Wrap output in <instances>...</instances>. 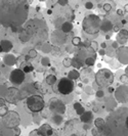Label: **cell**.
I'll return each instance as SVG.
<instances>
[{
    "label": "cell",
    "mask_w": 128,
    "mask_h": 136,
    "mask_svg": "<svg viewBox=\"0 0 128 136\" xmlns=\"http://www.w3.org/2000/svg\"><path fill=\"white\" fill-rule=\"evenodd\" d=\"M85 63L87 66H92L94 64V57H88L86 61H85Z\"/></svg>",
    "instance_id": "5bb4252c"
},
{
    "label": "cell",
    "mask_w": 128,
    "mask_h": 136,
    "mask_svg": "<svg viewBox=\"0 0 128 136\" xmlns=\"http://www.w3.org/2000/svg\"><path fill=\"white\" fill-rule=\"evenodd\" d=\"M103 93H104L103 91H97V94H96V95H97V96H103Z\"/></svg>",
    "instance_id": "2e32d148"
},
{
    "label": "cell",
    "mask_w": 128,
    "mask_h": 136,
    "mask_svg": "<svg viewBox=\"0 0 128 136\" xmlns=\"http://www.w3.org/2000/svg\"><path fill=\"white\" fill-rule=\"evenodd\" d=\"M36 55H37V51L36 50H34V49H32L31 51H30V57H35Z\"/></svg>",
    "instance_id": "9a60e30c"
},
{
    "label": "cell",
    "mask_w": 128,
    "mask_h": 136,
    "mask_svg": "<svg viewBox=\"0 0 128 136\" xmlns=\"http://www.w3.org/2000/svg\"><path fill=\"white\" fill-rule=\"evenodd\" d=\"M92 119V114L91 113H85L81 116V120L83 122H89Z\"/></svg>",
    "instance_id": "30bf717a"
},
{
    "label": "cell",
    "mask_w": 128,
    "mask_h": 136,
    "mask_svg": "<svg viewBox=\"0 0 128 136\" xmlns=\"http://www.w3.org/2000/svg\"><path fill=\"white\" fill-rule=\"evenodd\" d=\"M71 30H72V25H71V24H69V23L64 24V26H63V31H64V32L68 33V32H70Z\"/></svg>",
    "instance_id": "8fae6325"
},
{
    "label": "cell",
    "mask_w": 128,
    "mask_h": 136,
    "mask_svg": "<svg viewBox=\"0 0 128 136\" xmlns=\"http://www.w3.org/2000/svg\"><path fill=\"white\" fill-rule=\"evenodd\" d=\"M0 105H4V100L3 99H0Z\"/></svg>",
    "instance_id": "ac0fdd59"
},
{
    "label": "cell",
    "mask_w": 128,
    "mask_h": 136,
    "mask_svg": "<svg viewBox=\"0 0 128 136\" xmlns=\"http://www.w3.org/2000/svg\"><path fill=\"white\" fill-rule=\"evenodd\" d=\"M47 26L42 20H31L26 23L21 33V40L39 45L47 39Z\"/></svg>",
    "instance_id": "7a4b0ae2"
},
{
    "label": "cell",
    "mask_w": 128,
    "mask_h": 136,
    "mask_svg": "<svg viewBox=\"0 0 128 136\" xmlns=\"http://www.w3.org/2000/svg\"><path fill=\"white\" fill-rule=\"evenodd\" d=\"M113 47H115V48L118 47V43H117V42H114V43H113Z\"/></svg>",
    "instance_id": "e0dca14e"
},
{
    "label": "cell",
    "mask_w": 128,
    "mask_h": 136,
    "mask_svg": "<svg viewBox=\"0 0 128 136\" xmlns=\"http://www.w3.org/2000/svg\"><path fill=\"white\" fill-rule=\"evenodd\" d=\"M95 80H96V83L99 86L108 87L113 83L114 75H113V73L111 71H109L107 69H102L95 75Z\"/></svg>",
    "instance_id": "277c9868"
},
{
    "label": "cell",
    "mask_w": 128,
    "mask_h": 136,
    "mask_svg": "<svg viewBox=\"0 0 128 136\" xmlns=\"http://www.w3.org/2000/svg\"><path fill=\"white\" fill-rule=\"evenodd\" d=\"M45 101L40 95H32L27 99V107L33 113H39L44 109Z\"/></svg>",
    "instance_id": "5b68a950"
},
{
    "label": "cell",
    "mask_w": 128,
    "mask_h": 136,
    "mask_svg": "<svg viewBox=\"0 0 128 136\" xmlns=\"http://www.w3.org/2000/svg\"><path fill=\"white\" fill-rule=\"evenodd\" d=\"M29 11L27 0H0V23L16 27L26 22Z\"/></svg>",
    "instance_id": "6da1fadb"
},
{
    "label": "cell",
    "mask_w": 128,
    "mask_h": 136,
    "mask_svg": "<svg viewBox=\"0 0 128 136\" xmlns=\"http://www.w3.org/2000/svg\"><path fill=\"white\" fill-rule=\"evenodd\" d=\"M3 50H2V48H1V46H0V52H2Z\"/></svg>",
    "instance_id": "d6986e66"
},
{
    "label": "cell",
    "mask_w": 128,
    "mask_h": 136,
    "mask_svg": "<svg viewBox=\"0 0 128 136\" xmlns=\"http://www.w3.org/2000/svg\"><path fill=\"white\" fill-rule=\"evenodd\" d=\"M127 111L126 109H120L119 111L113 113L107 120L105 126V135L116 136V134L127 136Z\"/></svg>",
    "instance_id": "3957f363"
},
{
    "label": "cell",
    "mask_w": 128,
    "mask_h": 136,
    "mask_svg": "<svg viewBox=\"0 0 128 136\" xmlns=\"http://www.w3.org/2000/svg\"><path fill=\"white\" fill-rule=\"evenodd\" d=\"M0 46H1V48H2L3 51L8 52L9 50H12V43L10 42V41H8V40H3V41L0 42Z\"/></svg>",
    "instance_id": "9c48e42d"
},
{
    "label": "cell",
    "mask_w": 128,
    "mask_h": 136,
    "mask_svg": "<svg viewBox=\"0 0 128 136\" xmlns=\"http://www.w3.org/2000/svg\"><path fill=\"white\" fill-rule=\"evenodd\" d=\"M74 82L69 78H63L58 81V90L63 95H68L74 90Z\"/></svg>",
    "instance_id": "8992f818"
},
{
    "label": "cell",
    "mask_w": 128,
    "mask_h": 136,
    "mask_svg": "<svg viewBox=\"0 0 128 136\" xmlns=\"http://www.w3.org/2000/svg\"><path fill=\"white\" fill-rule=\"evenodd\" d=\"M7 99L12 102V103H16V102H19V100L21 99L20 97V95H19V91L16 90V89H9V91H8V94H7Z\"/></svg>",
    "instance_id": "ba28073f"
},
{
    "label": "cell",
    "mask_w": 128,
    "mask_h": 136,
    "mask_svg": "<svg viewBox=\"0 0 128 136\" xmlns=\"http://www.w3.org/2000/svg\"><path fill=\"white\" fill-rule=\"evenodd\" d=\"M10 81H12V84L14 85H20L22 84L25 80V73H24L22 70H14L10 73V77H9Z\"/></svg>",
    "instance_id": "52a82bcc"
},
{
    "label": "cell",
    "mask_w": 128,
    "mask_h": 136,
    "mask_svg": "<svg viewBox=\"0 0 128 136\" xmlns=\"http://www.w3.org/2000/svg\"><path fill=\"white\" fill-rule=\"evenodd\" d=\"M32 71H33V67H32L31 64L24 67V70H23L24 73H30V72H32Z\"/></svg>",
    "instance_id": "7c38bea8"
},
{
    "label": "cell",
    "mask_w": 128,
    "mask_h": 136,
    "mask_svg": "<svg viewBox=\"0 0 128 136\" xmlns=\"http://www.w3.org/2000/svg\"><path fill=\"white\" fill-rule=\"evenodd\" d=\"M46 81L48 84H53V83L55 82V77H54V76H48Z\"/></svg>",
    "instance_id": "4fadbf2b"
}]
</instances>
